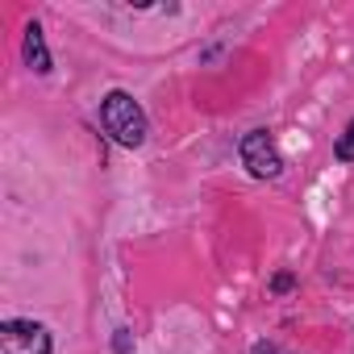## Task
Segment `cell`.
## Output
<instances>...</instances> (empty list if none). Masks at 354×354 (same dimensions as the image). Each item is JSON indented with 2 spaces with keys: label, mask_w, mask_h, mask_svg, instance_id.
<instances>
[{
  "label": "cell",
  "mask_w": 354,
  "mask_h": 354,
  "mask_svg": "<svg viewBox=\"0 0 354 354\" xmlns=\"http://www.w3.org/2000/svg\"><path fill=\"white\" fill-rule=\"evenodd\" d=\"M133 350V333L129 329H113V354H129Z\"/></svg>",
  "instance_id": "obj_6"
},
{
  "label": "cell",
  "mask_w": 354,
  "mask_h": 354,
  "mask_svg": "<svg viewBox=\"0 0 354 354\" xmlns=\"http://www.w3.org/2000/svg\"><path fill=\"white\" fill-rule=\"evenodd\" d=\"M96 117H100V129H104L121 150H138V146H146V138H150V117H146V109L133 100V92H125V88L104 92Z\"/></svg>",
  "instance_id": "obj_1"
},
{
  "label": "cell",
  "mask_w": 354,
  "mask_h": 354,
  "mask_svg": "<svg viewBox=\"0 0 354 354\" xmlns=\"http://www.w3.org/2000/svg\"><path fill=\"white\" fill-rule=\"evenodd\" d=\"M21 55H26V67H30L34 75H50V71H55L50 46H46V38H42V26H38V21H30V26H26V42H21Z\"/></svg>",
  "instance_id": "obj_4"
},
{
  "label": "cell",
  "mask_w": 354,
  "mask_h": 354,
  "mask_svg": "<svg viewBox=\"0 0 354 354\" xmlns=\"http://www.w3.org/2000/svg\"><path fill=\"white\" fill-rule=\"evenodd\" d=\"M250 354H288V350H283L279 342H254V346H250Z\"/></svg>",
  "instance_id": "obj_8"
},
{
  "label": "cell",
  "mask_w": 354,
  "mask_h": 354,
  "mask_svg": "<svg viewBox=\"0 0 354 354\" xmlns=\"http://www.w3.org/2000/svg\"><path fill=\"white\" fill-rule=\"evenodd\" d=\"M0 354H55V337L34 317H5L0 321Z\"/></svg>",
  "instance_id": "obj_2"
},
{
  "label": "cell",
  "mask_w": 354,
  "mask_h": 354,
  "mask_svg": "<svg viewBox=\"0 0 354 354\" xmlns=\"http://www.w3.org/2000/svg\"><path fill=\"white\" fill-rule=\"evenodd\" d=\"M292 288H296V275H292V271H279V275L271 279V292H275V296H283V292H292Z\"/></svg>",
  "instance_id": "obj_7"
},
{
  "label": "cell",
  "mask_w": 354,
  "mask_h": 354,
  "mask_svg": "<svg viewBox=\"0 0 354 354\" xmlns=\"http://www.w3.org/2000/svg\"><path fill=\"white\" fill-rule=\"evenodd\" d=\"M333 158H337V162H354V121L337 133V142H333Z\"/></svg>",
  "instance_id": "obj_5"
},
{
  "label": "cell",
  "mask_w": 354,
  "mask_h": 354,
  "mask_svg": "<svg viewBox=\"0 0 354 354\" xmlns=\"http://www.w3.org/2000/svg\"><path fill=\"white\" fill-rule=\"evenodd\" d=\"M238 158L254 180H279L283 175V154H279V146L267 129H246L238 138Z\"/></svg>",
  "instance_id": "obj_3"
}]
</instances>
